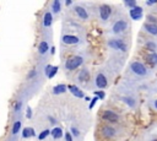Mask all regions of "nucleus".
Instances as JSON below:
<instances>
[{
    "instance_id": "nucleus-1",
    "label": "nucleus",
    "mask_w": 157,
    "mask_h": 141,
    "mask_svg": "<svg viewBox=\"0 0 157 141\" xmlns=\"http://www.w3.org/2000/svg\"><path fill=\"white\" fill-rule=\"evenodd\" d=\"M130 71L134 75L139 76V77H145L148 74L147 68L142 63H140V62H133V63H130Z\"/></svg>"
},
{
    "instance_id": "nucleus-2",
    "label": "nucleus",
    "mask_w": 157,
    "mask_h": 141,
    "mask_svg": "<svg viewBox=\"0 0 157 141\" xmlns=\"http://www.w3.org/2000/svg\"><path fill=\"white\" fill-rule=\"evenodd\" d=\"M84 63V58L80 55H75V56H71L69 58L67 62H65V69L69 70V71H73L77 68H80Z\"/></svg>"
},
{
    "instance_id": "nucleus-3",
    "label": "nucleus",
    "mask_w": 157,
    "mask_h": 141,
    "mask_svg": "<svg viewBox=\"0 0 157 141\" xmlns=\"http://www.w3.org/2000/svg\"><path fill=\"white\" fill-rule=\"evenodd\" d=\"M108 45L114 49V50H119V52H127L128 45L124 41H121L120 38H112L108 41Z\"/></svg>"
},
{
    "instance_id": "nucleus-4",
    "label": "nucleus",
    "mask_w": 157,
    "mask_h": 141,
    "mask_svg": "<svg viewBox=\"0 0 157 141\" xmlns=\"http://www.w3.org/2000/svg\"><path fill=\"white\" fill-rule=\"evenodd\" d=\"M127 30H128V22H127V20H124V18H120V20L115 21L113 27H112V32L114 35H120V33L125 32Z\"/></svg>"
},
{
    "instance_id": "nucleus-5",
    "label": "nucleus",
    "mask_w": 157,
    "mask_h": 141,
    "mask_svg": "<svg viewBox=\"0 0 157 141\" xmlns=\"http://www.w3.org/2000/svg\"><path fill=\"white\" fill-rule=\"evenodd\" d=\"M101 117H102V119H103V120H107V122H109V123H118V122H119V119H120V117L115 112L109 110V109L103 110V112H102V114H101Z\"/></svg>"
},
{
    "instance_id": "nucleus-6",
    "label": "nucleus",
    "mask_w": 157,
    "mask_h": 141,
    "mask_svg": "<svg viewBox=\"0 0 157 141\" xmlns=\"http://www.w3.org/2000/svg\"><path fill=\"white\" fill-rule=\"evenodd\" d=\"M95 85H96L97 89H100V91H103V89H106L107 85H108L107 76L103 72H98L95 77Z\"/></svg>"
},
{
    "instance_id": "nucleus-7",
    "label": "nucleus",
    "mask_w": 157,
    "mask_h": 141,
    "mask_svg": "<svg viewBox=\"0 0 157 141\" xmlns=\"http://www.w3.org/2000/svg\"><path fill=\"white\" fill-rule=\"evenodd\" d=\"M98 12H100V18L102 21H108L111 15H112V6H109L107 4H103L98 8Z\"/></svg>"
},
{
    "instance_id": "nucleus-8",
    "label": "nucleus",
    "mask_w": 157,
    "mask_h": 141,
    "mask_svg": "<svg viewBox=\"0 0 157 141\" xmlns=\"http://www.w3.org/2000/svg\"><path fill=\"white\" fill-rule=\"evenodd\" d=\"M101 133L102 135L106 137V139H113L117 136L118 131H117V128H114L113 125H103L101 128Z\"/></svg>"
},
{
    "instance_id": "nucleus-9",
    "label": "nucleus",
    "mask_w": 157,
    "mask_h": 141,
    "mask_svg": "<svg viewBox=\"0 0 157 141\" xmlns=\"http://www.w3.org/2000/svg\"><path fill=\"white\" fill-rule=\"evenodd\" d=\"M74 11H75L76 16H77L80 20L87 21V20L90 18V15H88L87 10H86L84 6H81V5H75V6H74Z\"/></svg>"
},
{
    "instance_id": "nucleus-10",
    "label": "nucleus",
    "mask_w": 157,
    "mask_h": 141,
    "mask_svg": "<svg viewBox=\"0 0 157 141\" xmlns=\"http://www.w3.org/2000/svg\"><path fill=\"white\" fill-rule=\"evenodd\" d=\"M129 15H130V17H131L134 21H139V20H141L142 16H144V10H142V8H140V6H135V8H133V9L129 10Z\"/></svg>"
},
{
    "instance_id": "nucleus-11",
    "label": "nucleus",
    "mask_w": 157,
    "mask_h": 141,
    "mask_svg": "<svg viewBox=\"0 0 157 141\" xmlns=\"http://www.w3.org/2000/svg\"><path fill=\"white\" fill-rule=\"evenodd\" d=\"M61 42L68 45H73V44H77L80 42V38L74 35H64L61 37Z\"/></svg>"
},
{
    "instance_id": "nucleus-12",
    "label": "nucleus",
    "mask_w": 157,
    "mask_h": 141,
    "mask_svg": "<svg viewBox=\"0 0 157 141\" xmlns=\"http://www.w3.org/2000/svg\"><path fill=\"white\" fill-rule=\"evenodd\" d=\"M68 90L71 92V95H73L74 97H77V98H84V97H85L84 91H82L80 87L75 86V85H70V86H68Z\"/></svg>"
},
{
    "instance_id": "nucleus-13",
    "label": "nucleus",
    "mask_w": 157,
    "mask_h": 141,
    "mask_svg": "<svg viewBox=\"0 0 157 141\" xmlns=\"http://www.w3.org/2000/svg\"><path fill=\"white\" fill-rule=\"evenodd\" d=\"M144 30L150 33L151 36H157V25L156 23H150V22H145L144 23Z\"/></svg>"
},
{
    "instance_id": "nucleus-14",
    "label": "nucleus",
    "mask_w": 157,
    "mask_h": 141,
    "mask_svg": "<svg viewBox=\"0 0 157 141\" xmlns=\"http://www.w3.org/2000/svg\"><path fill=\"white\" fill-rule=\"evenodd\" d=\"M64 133H63V129L60 126H54L52 130H50V136L54 139V140H59L63 137Z\"/></svg>"
},
{
    "instance_id": "nucleus-15",
    "label": "nucleus",
    "mask_w": 157,
    "mask_h": 141,
    "mask_svg": "<svg viewBox=\"0 0 157 141\" xmlns=\"http://www.w3.org/2000/svg\"><path fill=\"white\" fill-rule=\"evenodd\" d=\"M42 23H43V26H44V27H47V28L52 26V23H53V14H52L50 11H47V12L44 14Z\"/></svg>"
},
{
    "instance_id": "nucleus-16",
    "label": "nucleus",
    "mask_w": 157,
    "mask_h": 141,
    "mask_svg": "<svg viewBox=\"0 0 157 141\" xmlns=\"http://www.w3.org/2000/svg\"><path fill=\"white\" fill-rule=\"evenodd\" d=\"M67 90H68V86L67 85H64V83H59V85H56V86H54L53 87V95H61V93H64V92H67Z\"/></svg>"
},
{
    "instance_id": "nucleus-17",
    "label": "nucleus",
    "mask_w": 157,
    "mask_h": 141,
    "mask_svg": "<svg viewBox=\"0 0 157 141\" xmlns=\"http://www.w3.org/2000/svg\"><path fill=\"white\" fill-rule=\"evenodd\" d=\"M36 136V131L33 128H23L22 130V137L23 139H28V137H33Z\"/></svg>"
},
{
    "instance_id": "nucleus-18",
    "label": "nucleus",
    "mask_w": 157,
    "mask_h": 141,
    "mask_svg": "<svg viewBox=\"0 0 157 141\" xmlns=\"http://www.w3.org/2000/svg\"><path fill=\"white\" fill-rule=\"evenodd\" d=\"M90 80V72H88V70L87 69H82L81 71H80V74H79V81L80 82H87Z\"/></svg>"
},
{
    "instance_id": "nucleus-19",
    "label": "nucleus",
    "mask_w": 157,
    "mask_h": 141,
    "mask_svg": "<svg viewBox=\"0 0 157 141\" xmlns=\"http://www.w3.org/2000/svg\"><path fill=\"white\" fill-rule=\"evenodd\" d=\"M120 99H121L124 103H127L130 108H135V107H136V99H135V98H133V97L124 96V97H121Z\"/></svg>"
},
{
    "instance_id": "nucleus-20",
    "label": "nucleus",
    "mask_w": 157,
    "mask_h": 141,
    "mask_svg": "<svg viewBox=\"0 0 157 141\" xmlns=\"http://www.w3.org/2000/svg\"><path fill=\"white\" fill-rule=\"evenodd\" d=\"M48 49H49L48 42H47V41H42V42L39 43V45H38V53H39L41 55H44V54L48 52Z\"/></svg>"
},
{
    "instance_id": "nucleus-21",
    "label": "nucleus",
    "mask_w": 157,
    "mask_h": 141,
    "mask_svg": "<svg viewBox=\"0 0 157 141\" xmlns=\"http://www.w3.org/2000/svg\"><path fill=\"white\" fill-rule=\"evenodd\" d=\"M60 10H61V3L59 2V0H54V2L52 3V11L50 12L56 15V14L60 12Z\"/></svg>"
},
{
    "instance_id": "nucleus-22",
    "label": "nucleus",
    "mask_w": 157,
    "mask_h": 141,
    "mask_svg": "<svg viewBox=\"0 0 157 141\" xmlns=\"http://www.w3.org/2000/svg\"><path fill=\"white\" fill-rule=\"evenodd\" d=\"M21 128H22V123H21V120H16V122L14 123V125H12V129H11L12 135H17V134H19V131L21 130Z\"/></svg>"
},
{
    "instance_id": "nucleus-23",
    "label": "nucleus",
    "mask_w": 157,
    "mask_h": 141,
    "mask_svg": "<svg viewBox=\"0 0 157 141\" xmlns=\"http://www.w3.org/2000/svg\"><path fill=\"white\" fill-rule=\"evenodd\" d=\"M146 49L150 50L151 53H156V49H157V45L155 42H147L146 43Z\"/></svg>"
},
{
    "instance_id": "nucleus-24",
    "label": "nucleus",
    "mask_w": 157,
    "mask_h": 141,
    "mask_svg": "<svg viewBox=\"0 0 157 141\" xmlns=\"http://www.w3.org/2000/svg\"><path fill=\"white\" fill-rule=\"evenodd\" d=\"M147 59L152 65H157V53H151L147 56Z\"/></svg>"
},
{
    "instance_id": "nucleus-25",
    "label": "nucleus",
    "mask_w": 157,
    "mask_h": 141,
    "mask_svg": "<svg viewBox=\"0 0 157 141\" xmlns=\"http://www.w3.org/2000/svg\"><path fill=\"white\" fill-rule=\"evenodd\" d=\"M49 135H50V130H49V129H46V130H43V131L39 134L38 140H39V141H43V140H44V139H47Z\"/></svg>"
},
{
    "instance_id": "nucleus-26",
    "label": "nucleus",
    "mask_w": 157,
    "mask_h": 141,
    "mask_svg": "<svg viewBox=\"0 0 157 141\" xmlns=\"http://www.w3.org/2000/svg\"><path fill=\"white\" fill-rule=\"evenodd\" d=\"M125 6H128L129 9H133L135 6H138V3H136V0H125L124 2Z\"/></svg>"
},
{
    "instance_id": "nucleus-27",
    "label": "nucleus",
    "mask_w": 157,
    "mask_h": 141,
    "mask_svg": "<svg viewBox=\"0 0 157 141\" xmlns=\"http://www.w3.org/2000/svg\"><path fill=\"white\" fill-rule=\"evenodd\" d=\"M37 76V69H31L29 72L27 74V80H32Z\"/></svg>"
},
{
    "instance_id": "nucleus-28",
    "label": "nucleus",
    "mask_w": 157,
    "mask_h": 141,
    "mask_svg": "<svg viewBox=\"0 0 157 141\" xmlns=\"http://www.w3.org/2000/svg\"><path fill=\"white\" fill-rule=\"evenodd\" d=\"M70 134H71L73 137H79L80 136V131H79V129L76 126H71L70 128Z\"/></svg>"
},
{
    "instance_id": "nucleus-29",
    "label": "nucleus",
    "mask_w": 157,
    "mask_h": 141,
    "mask_svg": "<svg viewBox=\"0 0 157 141\" xmlns=\"http://www.w3.org/2000/svg\"><path fill=\"white\" fill-rule=\"evenodd\" d=\"M56 72H58V66H53L52 70L49 71V74H48L47 77H48V79H53V77L56 75Z\"/></svg>"
},
{
    "instance_id": "nucleus-30",
    "label": "nucleus",
    "mask_w": 157,
    "mask_h": 141,
    "mask_svg": "<svg viewBox=\"0 0 157 141\" xmlns=\"http://www.w3.org/2000/svg\"><path fill=\"white\" fill-rule=\"evenodd\" d=\"M21 108H22V101H16L15 104H14V110L17 113V112L21 110Z\"/></svg>"
},
{
    "instance_id": "nucleus-31",
    "label": "nucleus",
    "mask_w": 157,
    "mask_h": 141,
    "mask_svg": "<svg viewBox=\"0 0 157 141\" xmlns=\"http://www.w3.org/2000/svg\"><path fill=\"white\" fill-rule=\"evenodd\" d=\"M95 97H97L98 99H104L106 93H104V91H96L95 92Z\"/></svg>"
},
{
    "instance_id": "nucleus-32",
    "label": "nucleus",
    "mask_w": 157,
    "mask_h": 141,
    "mask_svg": "<svg viewBox=\"0 0 157 141\" xmlns=\"http://www.w3.org/2000/svg\"><path fill=\"white\" fill-rule=\"evenodd\" d=\"M97 101H98V98L97 97H93V98H91V101H90V106H88V108L90 109H92L93 107L96 106V103H97Z\"/></svg>"
},
{
    "instance_id": "nucleus-33",
    "label": "nucleus",
    "mask_w": 157,
    "mask_h": 141,
    "mask_svg": "<svg viewBox=\"0 0 157 141\" xmlns=\"http://www.w3.org/2000/svg\"><path fill=\"white\" fill-rule=\"evenodd\" d=\"M64 139H65V141H74V137L71 136V134H70V131H67L65 134H64Z\"/></svg>"
},
{
    "instance_id": "nucleus-34",
    "label": "nucleus",
    "mask_w": 157,
    "mask_h": 141,
    "mask_svg": "<svg viewBox=\"0 0 157 141\" xmlns=\"http://www.w3.org/2000/svg\"><path fill=\"white\" fill-rule=\"evenodd\" d=\"M26 117L29 119V118H32V109H31L29 107H27V110H26Z\"/></svg>"
},
{
    "instance_id": "nucleus-35",
    "label": "nucleus",
    "mask_w": 157,
    "mask_h": 141,
    "mask_svg": "<svg viewBox=\"0 0 157 141\" xmlns=\"http://www.w3.org/2000/svg\"><path fill=\"white\" fill-rule=\"evenodd\" d=\"M52 68H53V66H52L50 64H48V65L46 66V69H44V72H46V75H47V76H48V74H49V71L52 70Z\"/></svg>"
},
{
    "instance_id": "nucleus-36",
    "label": "nucleus",
    "mask_w": 157,
    "mask_h": 141,
    "mask_svg": "<svg viewBox=\"0 0 157 141\" xmlns=\"http://www.w3.org/2000/svg\"><path fill=\"white\" fill-rule=\"evenodd\" d=\"M148 6H151V5H155V4H157V0H148V2L146 3Z\"/></svg>"
},
{
    "instance_id": "nucleus-37",
    "label": "nucleus",
    "mask_w": 157,
    "mask_h": 141,
    "mask_svg": "<svg viewBox=\"0 0 157 141\" xmlns=\"http://www.w3.org/2000/svg\"><path fill=\"white\" fill-rule=\"evenodd\" d=\"M48 119H49V122H50L52 124H56V120H55L53 117H48Z\"/></svg>"
},
{
    "instance_id": "nucleus-38",
    "label": "nucleus",
    "mask_w": 157,
    "mask_h": 141,
    "mask_svg": "<svg viewBox=\"0 0 157 141\" xmlns=\"http://www.w3.org/2000/svg\"><path fill=\"white\" fill-rule=\"evenodd\" d=\"M49 49H50V53H52V54L55 53V48H54V47H52V48H49Z\"/></svg>"
},
{
    "instance_id": "nucleus-39",
    "label": "nucleus",
    "mask_w": 157,
    "mask_h": 141,
    "mask_svg": "<svg viewBox=\"0 0 157 141\" xmlns=\"http://www.w3.org/2000/svg\"><path fill=\"white\" fill-rule=\"evenodd\" d=\"M73 4V2H70V0H68V2L65 3V5H71Z\"/></svg>"
},
{
    "instance_id": "nucleus-40",
    "label": "nucleus",
    "mask_w": 157,
    "mask_h": 141,
    "mask_svg": "<svg viewBox=\"0 0 157 141\" xmlns=\"http://www.w3.org/2000/svg\"><path fill=\"white\" fill-rule=\"evenodd\" d=\"M153 107H155V108H156V109H157V99H156V101H155V102H153Z\"/></svg>"
},
{
    "instance_id": "nucleus-41",
    "label": "nucleus",
    "mask_w": 157,
    "mask_h": 141,
    "mask_svg": "<svg viewBox=\"0 0 157 141\" xmlns=\"http://www.w3.org/2000/svg\"><path fill=\"white\" fill-rule=\"evenodd\" d=\"M152 141H157V139H155V140H152Z\"/></svg>"
}]
</instances>
